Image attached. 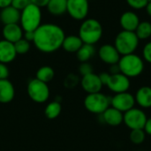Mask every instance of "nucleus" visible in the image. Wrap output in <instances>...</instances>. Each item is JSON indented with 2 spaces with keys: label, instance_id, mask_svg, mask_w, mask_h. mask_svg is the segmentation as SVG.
Listing matches in <instances>:
<instances>
[{
  "label": "nucleus",
  "instance_id": "1",
  "mask_svg": "<svg viewBox=\"0 0 151 151\" xmlns=\"http://www.w3.org/2000/svg\"><path fill=\"white\" fill-rule=\"evenodd\" d=\"M65 33L64 29L54 23L42 24L35 31L33 43L43 53H53L62 48Z\"/></svg>",
  "mask_w": 151,
  "mask_h": 151
},
{
  "label": "nucleus",
  "instance_id": "2",
  "mask_svg": "<svg viewBox=\"0 0 151 151\" xmlns=\"http://www.w3.org/2000/svg\"><path fill=\"white\" fill-rule=\"evenodd\" d=\"M104 34L103 26L99 20L93 18H87L82 20L79 28V37L83 43L95 45L97 43Z\"/></svg>",
  "mask_w": 151,
  "mask_h": 151
},
{
  "label": "nucleus",
  "instance_id": "3",
  "mask_svg": "<svg viewBox=\"0 0 151 151\" xmlns=\"http://www.w3.org/2000/svg\"><path fill=\"white\" fill-rule=\"evenodd\" d=\"M118 65L120 73L129 79L141 75L144 70V60L135 53L121 56Z\"/></svg>",
  "mask_w": 151,
  "mask_h": 151
},
{
  "label": "nucleus",
  "instance_id": "4",
  "mask_svg": "<svg viewBox=\"0 0 151 151\" xmlns=\"http://www.w3.org/2000/svg\"><path fill=\"white\" fill-rule=\"evenodd\" d=\"M42 8L30 3L20 12V19L19 24L24 32L35 31L42 25Z\"/></svg>",
  "mask_w": 151,
  "mask_h": 151
},
{
  "label": "nucleus",
  "instance_id": "5",
  "mask_svg": "<svg viewBox=\"0 0 151 151\" xmlns=\"http://www.w3.org/2000/svg\"><path fill=\"white\" fill-rule=\"evenodd\" d=\"M139 42L140 40L134 32L122 30L116 35L113 45L120 56H125L134 53L139 46Z\"/></svg>",
  "mask_w": 151,
  "mask_h": 151
},
{
  "label": "nucleus",
  "instance_id": "6",
  "mask_svg": "<svg viewBox=\"0 0 151 151\" xmlns=\"http://www.w3.org/2000/svg\"><path fill=\"white\" fill-rule=\"evenodd\" d=\"M84 106L89 112L101 115L111 106V97L101 92L88 94L84 99Z\"/></svg>",
  "mask_w": 151,
  "mask_h": 151
},
{
  "label": "nucleus",
  "instance_id": "7",
  "mask_svg": "<svg viewBox=\"0 0 151 151\" xmlns=\"http://www.w3.org/2000/svg\"><path fill=\"white\" fill-rule=\"evenodd\" d=\"M27 90L31 100L37 104L45 103L50 97V88L48 84L37 80L36 78L28 82Z\"/></svg>",
  "mask_w": 151,
  "mask_h": 151
},
{
  "label": "nucleus",
  "instance_id": "8",
  "mask_svg": "<svg viewBox=\"0 0 151 151\" xmlns=\"http://www.w3.org/2000/svg\"><path fill=\"white\" fill-rule=\"evenodd\" d=\"M147 119V115L143 110L134 107L124 113L123 122L131 130L144 129Z\"/></svg>",
  "mask_w": 151,
  "mask_h": 151
},
{
  "label": "nucleus",
  "instance_id": "9",
  "mask_svg": "<svg viewBox=\"0 0 151 151\" xmlns=\"http://www.w3.org/2000/svg\"><path fill=\"white\" fill-rule=\"evenodd\" d=\"M89 12L88 0H67L66 12L75 20H84Z\"/></svg>",
  "mask_w": 151,
  "mask_h": 151
},
{
  "label": "nucleus",
  "instance_id": "10",
  "mask_svg": "<svg viewBox=\"0 0 151 151\" xmlns=\"http://www.w3.org/2000/svg\"><path fill=\"white\" fill-rule=\"evenodd\" d=\"M135 104L134 96L129 92L115 94V96L111 97V106L123 113L134 108Z\"/></svg>",
  "mask_w": 151,
  "mask_h": 151
},
{
  "label": "nucleus",
  "instance_id": "11",
  "mask_svg": "<svg viewBox=\"0 0 151 151\" xmlns=\"http://www.w3.org/2000/svg\"><path fill=\"white\" fill-rule=\"evenodd\" d=\"M130 86V79L121 73L117 74H111L106 85V87L115 94L127 92Z\"/></svg>",
  "mask_w": 151,
  "mask_h": 151
},
{
  "label": "nucleus",
  "instance_id": "12",
  "mask_svg": "<svg viewBox=\"0 0 151 151\" xmlns=\"http://www.w3.org/2000/svg\"><path fill=\"white\" fill-rule=\"evenodd\" d=\"M98 57L104 63L111 65L118 64L121 56L113 44L106 43L99 48Z\"/></svg>",
  "mask_w": 151,
  "mask_h": 151
},
{
  "label": "nucleus",
  "instance_id": "13",
  "mask_svg": "<svg viewBox=\"0 0 151 151\" xmlns=\"http://www.w3.org/2000/svg\"><path fill=\"white\" fill-rule=\"evenodd\" d=\"M81 85L82 89L88 94L101 92V89L103 88V84L99 79L98 74H96L94 73L82 76L81 80Z\"/></svg>",
  "mask_w": 151,
  "mask_h": 151
},
{
  "label": "nucleus",
  "instance_id": "14",
  "mask_svg": "<svg viewBox=\"0 0 151 151\" xmlns=\"http://www.w3.org/2000/svg\"><path fill=\"white\" fill-rule=\"evenodd\" d=\"M140 17L133 11H127L123 12L119 19V25L122 30L134 32L140 24Z\"/></svg>",
  "mask_w": 151,
  "mask_h": 151
},
{
  "label": "nucleus",
  "instance_id": "15",
  "mask_svg": "<svg viewBox=\"0 0 151 151\" xmlns=\"http://www.w3.org/2000/svg\"><path fill=\"white\" fill-rule=\"evenodd\" d=\"M2 35L4 40L15 43L19 39L23 38L24 30L19 23L17 24H8L4 25L2 29Z\"/></svg>",
  "mask_w": 151,
  "mask_h": 151
},
{
  "label": "nucleus",
  "instance_id": "16",
  "mask_svg": "<svg viewBox=\"0 0 151 151\" xmlns=\"http://www.w3.org/2000/svg\"><path fill=\"white\" fill-rule=\"evenodd\" d=\"M104 123L111 127H118L124 121V113L110 106L103 114L100 115Z\"/></svg>",
  "mask_w": 151,
  "mask_h": 151
},
{
  "label": "nucleus",
  "instance_id": "17",
  "mask_svg": "<svg viewBox=\"0 0 151 151\" xmlns=\"http://www.w3.org/2000/svg\"><path fill=\"white\" fill-rule=\"evenodd\" d=\"M17 57L14 44L4 39L0 40V63L9 64Z\"/></svg>",
  "mask_w": 151,
  "mask_h": 151
},
{
  "label": "nucleus",
  "instance_id": "18",
  "mask_svg": "<svg viewBox=\"0 0 151 151\" xmlns=\"http://www.w3.org/2000/svg\"><path fill=\"white\" fill-rule=\"evenodd\" d=\"M20 11L17 10L12 5L4 7L0 10V20L4 25L19 23Z\"/></svg>",
  "mask_w": 151,
  "mask_h": 151
},
{
  "label": "nucleus",
  "instance_id": "19",
  "mask_svg": "<svg viewBox=\"0 0 151 151\" xmlns=\"http://www.w3.org/2000/svg\"><path fill=\"white\" fill-rule=\"evenodd\" d=\"M15 96L13 84L8 80H0V104H9Z\"/></svg>",
  "mask_w": 151,
  "mask_h": 151
},
{
  "label": "nucleus",
  "instance_id": "20",
  "mask_svg": "<svg viewBox=\"0 0 151 151\" xmlns=\"http://www.w3.org/2000/svg\"><path fill=\"white\" fill-rule=\"evenodd\" d=\"M135 103L143 109H149L151 107V87H141L134 96Z\"/></svg>",
  "mask_w": 151,
  "mask_h": 151
},
{
  "label": "nucleus",
  "instance_id": "21",
  "mask_svg": "<svg viewBox=\"0 0 151 151\" xmlns=\"http://www.w3.org/2000/svg\"><path fill=\"white\" fill-rule=\"evenodd\" d=\"M82 44H83V42L79 37V35H65L63 44H62V48L66 52L76 53L80 50V48L82 46Z\"/></svg>",
  "mask_w": 151,
  "mask_h": 151
},
{
  "label": "nucleus",
  "instance_id": "22",
  "mask_svg": "<svg viewBox=\"0 0 151 151\" xmlns=\"http://www.w3.org/2000/svg\"><path fill=\"white\" fill-rule=\"evenodd\" d=\"M46 8L51 15L61 16L66 12L67 0H50Z\"/></svg>",
  "mask_w": 151,
  "mask_h": 151
},
{
  "label": "nucleus",
  "instance_id": "23",
  "mask_svg": "<svg viewBox=\"0 0 151 151\" xmlns=\"http://www.w3.org/2000/svg\"><path fill=\"white\" fill-rule=\"evenodd\" d=\"M96 49L94 45L83 43L80 50L76 52V57L81 63L88 62L95 55Z\"/></svg>",
  "mask_w": 151,
  "mask_h": 151
},
{
  "label": "nucleus",
  "instance_id": "24",
  "mask_svg": "<svg viewBox=\"0 0 151 151\" xmlns=\"http://www.w3.org/2000/svg\"><path fill=\"white\" fill-rule=\"evenodd\" d=\"M55 76V72L52 67L49 65H43L40 67L37 72H36V79L44 82V83H49L50 82Z\"/></svg>",
  "mask_w": 151,
  "mask_h": 151
},
{
  "label": "nucleus",
  "instance_id": "25",
  "mask_svg": "<svg viewBox=\"0 0 151 151\" xmlns=\"http://www.w3.org/2000/svg\"><path fill=\"white\" fill-rule=\"evenodd\" d=\"M62 111L61 104L58 101H53L47 104L44 110V115L49 119H57Z\"/></svg>",
  "mask_w": 151,
  "mask_h": 151
},
{
  "label": "nucleus",
  "instance_id": "26",
  "mask_svg": "<svg viewBox=\"0 0 151 151\" xmlns=\"http://www.w3.org/2000/svg\"><path fill=\"white\" fill-rule=\"evenodd\" d=\"M134 33L136 34L140 41L149 39L151 36V22L146 20L141 21Z\"/></svg>",
  "mask_w": 151,
  "mask_h": 151
},
{
  "label": "nucleus",
  "instance_id": "27",
  "mask_svg": "<svg viewBox=\"0 0 151 151\" xmlns=\"http://www.w3.org/2000/svg\"><path fill=\"white\" fill-rule=\"evenodd\" d=\"M146 138V133L144 129H134L131 130L129 134V139L131 142L134 145L142 144Z\"/></svg>",
  "mask_w": 151,
  "mask_h": 151
},
{
  "label": "nucleus",
  "instance_id": "28",
  "mask_svg": "<svg viewBox=\"0 0 151 151\" xmlns=\"http://www.w3.org/2000/svg\"><path fill=\"white\" fill-rule=\"evenodd\" d=\"M14 44V48L16 50L17 55H24L27 54L31 48V44L28 41H27L24 38L19 39V41H17Z\"/></svg>",
  "mask_w": 151,
  "mask_h": 151
},
{
  "label": "nucleus",
  "instance_id": "29",
  "mask_svg": "<svg viewBox=\"0 0 151 151\" xmlns=\"http://www.w3.org/2000/svg\"><path fill=\"white\" fill-rule=\"evenodd\" d=\"M150 0H126L127 4L134 10L145 9Z\"/></svg>",
  "mask_w": 151,
  "mask_h": 151
},
{
  "label": "nucleus",
  "instance_id": "30",
  "mask_svg": "<svg viewBox=\"0 0 151 151\" xmlns=\"http://www.w3.org/2000/svg\"><path fill=\"white\" fill-rule=\"evenodd\" d=\"M79 77L74 74V73H70L66 76L65 81H64V85L67 88H73L74 87H76V85L79 83Z\"/></svg>",
  "mask_w": 151,
  "mask_h": 151
},
{
  "label": "nucleus",
  "instance_id": "31",
  "mask_svg": "<svg viewBox=\"0 0 151 151\" xmlns=\"http://www.w3.org/2000/svg\"><path fill=\"white\" fill-rule=\"evenodd\" d=\"M79 73L81 76L88 75L93 73V66L88 62H83L79 66Z\"/></svg>",
  "mask_w": 151,
  "mask_h": 151
},
{
  "label": "nucleus",
  "instance_id": "32",
  "mask_svg": "<svg viewBox=\"0 0 151 151\" xmlns=\"http://www.w3.org/2000/svg\"><path fill=\"white\" fill-rule=\"evenodd\" d=\"M142 59L151 64V41L148 42L142 49Z\"/></svg>",
  "mask_w": 151,
  "mask_h": 151
},
{
  "label": "nucleus",
  "instance_id": "33",
  "mask_svg": "<svg viewBox=\"0 0 151 151\" xmlns=\"http://www.w3.org/2000/svg\"><path fill=\"white\" fill-rule=\"evenodd\" d=\"M30 4V0H12L11 5L19 11H22Z\"/></svg>",
  "mask_w": 151,
  "mask_h": 151
},
{
  "label": "nucleus",
  "instance_id": "34",
  "mask_svg": "<svg viewBox=\"0 0 151 151\" xmlns=\"http://www.w3.org/2000/svg\"><path fill=\"white\" fill-rule=\"evenodd\" d=\"M9 76V68L7 67L6 64L0 63V80L8 79Z\"/></svg>",
  "mask_w": 151,
  "mask_h": 151
},
{
  "label": "nucleus",
  "instance_id": "35",
  "mask_svg": "<svg viewBox=\"0 0 151 151\" xmlns=\"http://www.w3.org/2000/svg\"><path fill=\"white\" fill-rule=\"evenodd\" d=\"M98 76H99V79H100L103 86H106L107 82H108V81L110 79L111 74L109 73H107V72H104V73H101L100 74H98Z\"/></svg>",
  "mask_w": 151,
  "mask_h": 151
},
{
  "label": "nucleus",
  "instance_id": "36",
  "mask_svg": "<svg viewBox=\"0 0 151 151\" xmlns=\"http://www.w3.org/2000/svg\"><path fill=\"white\" fill-rule=\"evenodd\" d=\"M34 37H35V31H27V32H24L23 38L26 39L27 41H28L29 42H33Z\"/></svg>",
  "mask_w": 151,
  "mask_h": 151
},
{
  "label": "nucleus",
  "instance_id": "37",
  "mask_svg": "<svg viewBox=\"0 0 151 151\" xmlns=\"http://www.w3.org/2000/svg\"><path fill=\"white\" fill-rule=\"evenodd\" d=\"M49 1L50 0H30V3L42 8V7H46Z\"/></svg>",
  "mask_w": 151,
  "mask_h": 151
},
{
  "label": "nucleus",
  "instance_id": "38",
  "mask_svg": "<svg viewBox=\"0 0 151 151\" xmlns=\"http://www.w3.org/2000/svg\"><path fill=\"white\" fill-rule=\"evenodd\" d=\"M120 73V69L118 64H114V65H110V69H109V73L110 74H117Z\"/></svg>",
  "mask_w": 151,
  "mask_h": 151
},
{
  "label": "nucleus",
  "instance_id": "39",
  "mask_svg": "<svg viewBox=\"0 0 151 151\" xmlns=\"http://www.w3.org/2000/svg\"><path fill=\"white\" fill-rule=\"evenodd\" d=\"M144 131H145L146 134L151 135V117L147 119V122L144 127Z\"/></svg>",
  "mask_w": 151,
  "mask_h": 151
},
{
  "label": "nucleus",
  "instance_id": "40",
  "mask_svg": "<svg viewBox=\"0 0 151 151\" xmlns=\"http://www.w3.org/2000/svg\"><path fill=\"white\" fill-rule=\"evenodd\" d=\"M11 4H12V0H0V10L11 5Z\"/></svg>",
  "mask_w": 151,
  "mask_h": 151
},
{
  "label": "nucleus",
  "instance_id": "41",
  "mask_svg": "<svg viewBox=\"0 0 151 151\" xmlns=\"http://www.w3.org/2000/svg\"><path fill=\"white\" fill-rule=\"evenodd\" d=\"M145 9H146V12H147L148 15L151 18V0L149 2V4H147V6H146Z\"/></svg>",
  "mask_w": 151,
  "mask_h": 151
}]
</instances>
